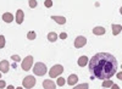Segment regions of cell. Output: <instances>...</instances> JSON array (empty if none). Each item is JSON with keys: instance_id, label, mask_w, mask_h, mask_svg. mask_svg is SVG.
I'll return each instance as SVG.
<instances>
[{"instance_id": "obj_1", "label": "cell", "mask_w": 122, "mask_h": 89, "mask_svg": "<svg viewBox=\"0 0 122 89\" xmlns=\"http://www.w3.org/2000/svg\"><path fill=\"white\" fill-rule=\"evenodd\" d=\"M117 60L110 53H98L89 61V72L94 78L109 81L117 72Z\"/></svg>"}, {"instance_id": "obj_24", "label": "cell", "mask_w": 122, "mask_h": 89, "mask_svg": "<svg viewBox=\"0 0 122 89\" xmlns=\"http://www.w3.org/2000/svg\"><path fill=\"white\" fill-rule=\"evenodd\" d=\"M28 4H29V6L32 7V9H34V7L37 6V1H36V0H30V1H29Z\"/></svg>"}, {"instance_id": "obj_12", "label": "cell", "mask_w": 122, "mask_h": 89, "mask_svg": "<svg viewBox=\"0 0 122 89\" xmlns=\"http://www.w3.org/2000/svg\"><path fill=\"white\" fill-rule=\"evenodd\" d=\"M105 32H106L105 28L101 26H98L93 29V34H95V35H103V34H105Z\"/></svg>"}, {"instance_id": "obj_26", "label": "cell", "mask_w": 122, "mask_h": 89, "mask_svg": "<svg viewBox=\"0 0 122 89\" xmlns=\"http://www.w3.org/2000/svg\"><path fill=\"white\" fill-rule=\"evenodd\" d=\"M59 37H60L61 39H66V38H67V34H66L65 32H62V33H61V34H60Z\"/></svg>"}, {"instance_id": "obj_9", "label": "cell", "mask_w": 122, "mask_h": 89, "mask_svg": "<svg viewBox=\"0 0 122 89\" xmlns=\"http://www.w3.org/2000/svg\"><path fill=\"white\" fill-rule=\"evenodd\" d=\"M23 20H25V14L22 10H17V12H16V22L18 25H22L23 22Z\"/></svg>"}, {"instance_id": "obj_6", "label": "cell", "mask_w": 122, "mask_h": 89, "mask_svg": "<svg viewBox=\"0 0 122 89\" xmlns=\"http://www.w3.org/2000/svg\"><path fill=\"white\" fill-rule=\"evenodd\" d=\"M87 44V38L83 37V35H78L76 39H75V48L79 49V48H82Z\"/></svg>"}, {"instance_id": "obj_14", "label": "cell", "mask_w": 122, "mask_h": 89, "mask_svg": "<svg viewBox=\"0 0 122 89\" xmlns=\"http://www.w3.org/2000/svg\"><path fill=\"white\" fill-rule=\"evenodd\" d=\"M111 29H112V34L114 35H118L122 31V26L121 25H112L111 26Z\"/></svg>"}, {"instance_id": "obj_16", "label": "cell", "mask_w": 122, "mask_h": 89, "mask_svg": "<svg viewBox=\"0 0 122 89\" xmlns=\"http://www.w3.org/2000/svg\"><path fill=\"white\" fill-rule=\"evenodd\" d=\"M48 40L51 42V43L56 42V40H57V34H56L55 32H49V33H48Z\"/></svg>"}, {"instance_id": "obj_22", "label": "cell", "mask_w": 122, "mask_h": 89, "mask_svg": "<svg viewBox=\"0 0 122 89\" xmlns=\"http://www.w3.org/2000/svg\"><path fill=\"white\" fill-rule=\"evenodd\" d=\"M44 5H45V7H51L53 6V1H51V0H45V1H44Z\"/></svg>"}, {"instance_id": "obj_7", "label": "cell", "mask_w": 122, "mask_h": 89, "mask_svg": "<svg viewBox=\"0 0 122 89\" xmlns=\"http://www.w3.org/2000/svg\"><path fill=\"white\" fill-rule=\"evenodd\" d=\"M10 70V64L7 60H3V61H0V72H3V73H7Z\"/></svg>"}, {"instance_id": "obj_3", "label": "cell", "mask_w": 122, "mask_h": 89, "mask_svg": "<svg viewBox=\"0 0 122 89\" xmlns=\"http://www.w3.org/2000/svg\"><path fill=\"white\" fill-rule=\"evenodd\" d=\"M37 81H36V78L34 76H27L23 78V81H22V85L26 88V89H30V88H33L36 85Z\"/></svg>"}, {"instance_id": "obj_8", "label": "cell", "mask_w": 122, "mask_h": 89, "mask_svg": "<svg viewBox=\"0 0 122 89\" xmlns=\"http://www.w3.org/2000/svg\"><path fill=\"white\" fill-rule=\"evenodd\" d=\"M57 84H55L51 79H45L43 82V88L44 89H56Z\"/></svg>"}, {"instance_id": "obj_27", "label": "cell", "mask_w": 122, "mask_h": 89, "mask_svg": "<svg viewBox=\"0 0 122 89\" xmlns=\"http://www.w3.org/2000/svg\"><path fill=\"white\" fill-rule=\"evenodd\" d=\"M117 78H118V79H120V81H122V71L117 73Z\"/></svg>"}, {"instance_id": "obj_32", "label": "cell", "mask_w": 122, "mask_h": 89, "mask_svg": "<svg viewBox=\"0 0 122 89\" xmlns=\"http://www.w3.org/2000/svg\"><path fill=\"white\" fill-rule=\"evenodd\" d=\"M120 14H121V15H122V7H121V9H120Z\"/></svg>"}, {"instance_id": "obj_31", "label": "cell", "mask_w": 122, "mask_h": 89, "mask_svg": "<svg viewBox=\"0 0 122 89\" xmlns=\"http://www.w3.org/2000/svg\"><path fill=\"white\" fill-rule=\"evenodd\" d=\"M16 89H23V88H22V87H17Z\"/></svg>"}, {"instance_id": "obj_20", "label": "cell", "mask_w": 122, "mask_h": 89, "mask_svg": "<svg viewBox=\"0 0 122 89\" xmlns=\"http://www.w3.org/2000/svg\"><path fill=\"white\" fill-rule=\"evenodd\" d=\"M65 83H66V81L62 77H59V78H57V82H56V84H57V85L64 87V85H65Z\"/></svg>"}, {"instance_id": "obj_18", "label": "cell", "mask_w": 122, "mask_h": 89, "mask_svg": "<svg viewBox=\"0 0 122 89\" xmlns=\"http://www.w3.org/2000/svg\"><path fill=\"white\" fill-rule=\"evenodd\" d=\"M112 85H114V83H112V81H110V79L103 82V87H104V88H111Z\"/></svg>"}, {"instance_id": "obj_10", "label": "cell", "mask_w": 122, "mask_h": 89, "mask_svg": "<svg viewBox=\"0 0 122 89\" xmlns=\"http://www.w3.org/2000/svg\"><path fill=\"white\" fill-rule=\"evenodd\" d=\"M14 15L11 14V12H5L4 15H3V21L4 22H6V23H11L12 21H14Z\"/></svg>"}, {"instance_id": "obj_25", "label": "cell", "mask_w": 122, "mask_h": 89, "mask_svg": "<svg viewBox=\"0 0 122 89\" xmlns=\"http://www.w3.org/2000/svg\"><path fill=\"white\" fill-rule=\"evenodd\" d=\"M5 85H6L5 81H3V79H0V89H3V88H5Z\"/></svg>"}, {"instance_id": "obj_4", "label": "cell", "mask_w": 122, "mask_h": 89, "mask_svg": "<svg viewBox=\"0 0 122 89\" xmlns=\"http://www.w3.org/2000/svg\"><path fill=\"white\" fill-rule=\"evenodd\" d=\"M62 72H64V66L55 65V66H53V67L49 70V76L51 77V78H55V77H59Z\"/></svg>"}, {"instance_id": "obj_19", "label": "cell", "mask_w": 122, "mask_h": 89, "mask_svg": "<svg viewBox=\"0 0 122 89\" xmlns=\"http://www.w3.org/2000/svg\"><path fill=\"white\" fill-rule=\"evenodd\" d=\"M73 89H89V85H88V83H82L79 85H76Z\"/></svg>"}, {"instance_id": "obj_21", "label": "cell", "mask_w": 122, "mask_h": 89, "mask_svg": "<svg viewBox=\"0 0 122 89\" xmlns=\"http://www.w3.org/2000/svg\"><path fill=\"white\" fill-rule=\"evenodd\" d=\"M5 37L4 35H0V49H3L5 46Z\"/></svg>"}, {"instance_id": "obj_29", "label": "cell", "mask_w": 122, "mask_h": 89, "mask_svg": "<svg viewBox=\"0 0 122 89\" xmlns=\"http://www.w3.org/2000/svg\"><path fill=\"white\" fill-rule=\"evenodd\" d=\"M6 89H15V87H14V85H7Z\"/></svg>"}, {"instance_id": "obj_17", "label": "cell", "mask_w": 122, "mask_h": 89, "mask_svg": "<svg viewBox=\"0 0 122 89\" xmlns=\"http://www.w3.org/2000/svg\"><path fill=\"white\" fill-rule=\"evenodd\" d=\"M27 38L29 39V40H34V39L37 38V34H36V32H33V31L28 32V33H27Z\"/></svg>"}, {"instance_id": "obj_13", "label": "cell", "mask_w": 122, "mask_h": 89, "mask_svg": "<svg viewBox=\"0 0 122 89\" xmlns=\"http://www.w3.org/2000/svg\"><path fill=\"white\" fill-rule=\"evenodd\" d=\"M51 20H54V21L59 25H65L66 23V18L64 16H51Z\"/></svg>"}, {"instance_id": "obj_30", "label": "cell", "mask_w": 122, "mask_h": 89, "mask_svg": "<svg viewBox=\"0 0 122 89\" xmlns=\"http://www.w3.org/2000/svg\"><path fill=\"white\" fill-rule=\"evenodd\" d=\"M12 67H14V68H16V67H17V65H16V62H14V64H12Z\"/></svg>"}, {"instance_id": "obj_15", "label": "cell", "mask_w": 122, "mask_h": 89, "mask_svg": "<svg viewBox=\"0 0 122 89\" xmlns=\"http://www.w3.org/2000/svg\"><path fill=\"white\" fill-rule=\"evenodd\" d=\"M78 66H81V67H84V66H87V64H88V57L87 56H81L79 59H78Z\"/></svg>"}, {"instance_id": "obj_5", "label": "cell", "mask_w": 122, "mask_h": 89, "mask_svg": "<svg viewBox=\"0 0 122 89\" xmlns=\"http://www.w3.org/2000/svg\"><path fill=\"white\" fill-rule=\"evenodd\" d=\"M22 70L23 71H29L30 70V67L33 66V56H30V55H28V56H26L23 60H22Z\"/></svg>"}, {"instance_id": "obj_2", "label": "cell", "mask_w": 122, "mask_h": 89, "mask_svg": "<svg viewBox=\"0 0 122 89\" xmlns=\"http://www.w3.org/2000/svg\"><path fill=\"white\" fill-rule=\"evenodd\" d=\"M33 71H34V74H36V76H44V74L48 72V68H46L45 64H43V62H37V64H34Z\"/></svg>"}, {"instance_id": "obj_11", "label": "cell", "mask_w": 122, "mask_h": 89, "mask_svg": "<svg viewBox=\"0 0 122 89\" xmlns=\"http://www.w3.org/2000/svg\"><path fill=\"white\" fill-rule=\"evenodd\" d=\"M77 82H78V76L77 74L72 73L71 76H68V79H67L68 85H75V84H77Z\"/></svg>"}, {"instance_id": "obj_28", "label": "cell", "mask_w": 122, "mask_h": 89, "mask_svg": "<svg viewBox=\"0 0 122 89\" xmlns=\"http://www.w3.org/2000/svg\"><path fill=\"white\" fill-rule=\"evenodd\" d=\"M111 89H120V87H118V85H116V84H114L112 87H111Z\"/></svg>"}, {"instance_id": "obj_33", "label": "cell", "mask_w": 122, "mask_h": 89, "mask_svg": "<svg viewBox=\"0 0 122 89\" xmlns=\"http://www.w3.org/2000/svg\"><path fill=\"white\" fill-rule=\"evenodd\" d=\"M0 78H1V73H0Z\"/></svg>"}, {"instance_id": "obj_23", "label": "cell", "mask_w": 122, "mask_h": 89, "mask_svg": "<svg viewBox=\"0 0 122 89\" xmlns=\"http://www.w3.org/2000/svg\"><path fill=\"white\" fill-rule=\"evenodd\" d=\"M11 59L14 60V62H18V61H21V57H20L18 55H12Z\"/></svg>"}]
</instances>
